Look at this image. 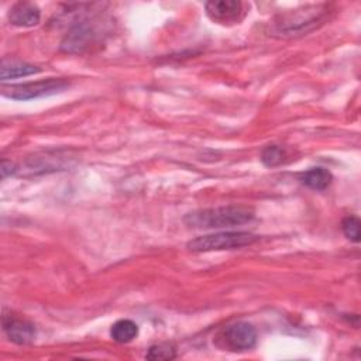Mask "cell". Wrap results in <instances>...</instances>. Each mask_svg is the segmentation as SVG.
<instances>
[{
	"instance_id": "1",
	"label": "cell",
	"mask_w": 361,
	"mask_h": 361,
	"mask_svg": "<svg viewBox=\"0 0 361 361\" xmlns=\"http://www.w3.org/2000/svg\"><path fill=\"white\" fill-rule=\"evenodd\" d=\"M254 219V210L243 204H228L200 209L188 213L183 223L195 228H221L248 223Z\"/></svg>"
},
{
	"instance_id": "2",
	"label": "cell",
	"mask_w": 361,
	"mask_h": 361,
	"mask_svg": "<svg viewBox=\"0 0 361 361\" xmlns=\"http://www.w3.org/2000/svg\"><path fill=\"white\" fill-rule=\"evenodd\" d=\"M258 240V235L248 231H221L200 235L190 240L186 247L195 252H209L221 250H235L250 245Z\"/></svg>"
},
{
	"instance_id": "3",
	"label": "cell",
	"mask_w": 361,
	"mask_h": 361,
	"mask_svg": "<svg viewBox=\"0 0 361 361\" xmlns=\"http://www.w3.org/2000/svg\"><path fill=\"white\" fill-rule=\"evenodd\" d=\"M69 87V82L61 78H48L44 80L10 85L1 87V94L14 100H30L38 99L42 96H51L59 92H63Z\"/></svg>"
},
{
	"instance_id": "4",
	"label": "cell",
	"mask_w": 361,
	"mask_h": 361,
	"mask_svg": "<svg viewBox=\"0 0 361 361\" xmlns=\"http://www.w3.org/2000/svg\"><path fill=\"white\" fill-rule=\"evenodd\" d=\"M100 32L94 21L82 20L76 23L61 42V49L68 54H82L97 42Z\"/></svg>"
},
{
	"instance_id": "5",
	"label": "cell",
	"mask_w": 361,
	"mask_h": 361,
	"mask_svg": "<svg viewBox=\"0 0 361 361\" xmlns=\"http://www.w3.org/2000/svg\"><path fill=\"white\" fill-rule=\"evenodd\" d=\"M219 345L227 348L228 351H245L255 345L257 331L252 324L245 322H238L227 326L219 334Z\"/></svg>"
},
{
	"instance_id": "6",
	"label": "cell",
	"mask_w": 361,
	"mask_h": 361,
	"mask_svg": "<svg viewBox=\"0 0 361 361\" xmlns=\"http://www.w3.org/2000/svg\"><path fill=\"white\" fill-rule=\"evenodd\" d=\"M207 17L221 25L238 24L244 16V4L235 0H213L204 4Z\"/></svg>"
},
{
	"instance_id": "7",
	"label": "cell",
	"mask_w": 361,
	"mask_h": 361,
	"mask_svg": "<svg viewBox=\"0 0 361 361\" xmlns=\"http://www.w3.org/2000/svg\"><path fill=\"white\" fill-rule=\"evenodd\" d=\"M3 329L7 337L16 344H28L35 338V326L17 316H4Z\"/></svg>"
},
{
	"instance_id": "8",
	"label": "cell",
	"mask_w": 361,
	"mask_h": 361,
	"mask_svg": "<svg viewBox=\"0 0 361 361\" xmlns=\"http://www.w3.org/2000/svg\"><path fill=\"white\" fill-rule=\"evenodd\" d=\"M39 8L34 3L20 1L10 8L8 18L11 24L18 27H32L39 21Z\"/></svg>"
},
{
	"instance_id": "9",
	"label": "cell",
	"mask_w": 361,
	"mask_h": 361,
	"mask_svg": "<svg viewBox=\"0 0 361 361\" xmlns=\"http://www.w3.org/2000/svg\"><path fill=\"white\" fill-rule=\"evenodd\" d=\"M299 179L305 186H307L310 189L323 190L331 183L333 176L326 168L317 166V168H312V169L300 173Z\"/></svg>"
},
{
	"instance_id": "10",
	"label": "cell",
	"mask_w": 361,
	"mask_h": 361,
	"mask_svg": "<svg viewBox=\"0 0 361 361\" xmlns=\"http://www.w3.org/2000/svg\"><path fill=\"white\" fill-rule=\"evenodd\" d=\"M39 71L41 69L38 66H34L27 62L3 61L0 76H1V80H8V79H16V78H23V76H28L32 73H38Z\"/></svg>"
},
{
	"instance_id": "11",
	"label": "cell",
	"mask_w": 361,
	"mask_h": 361,
	"mask_svg": "<svg viewBox=\"0 0 361 361\" xmlns=\"http://www.w3.org/2000/svg\"><path fill=\"white\" fill-rule=\"evenodd\" d=\"M110 336L116 343H130L138 336V326L128 319L117 320L110 330Z\"/></svg>"
},
{
	"instance_id": "12",
	"label": "cell",
	"mask_w": 361,
	"mask_h": 361,
	"mask_svg": "<svg viewBox=\"0 0 361 361\" xmlns=\"http://www.w3.org/2000/svg\"><path fill=\"white\" fill-rule=\"evenodd\" d=\"M286 158V151L281 145H268L261 152V161L265 166L281 165Z\"/></svg>"
},
{
	"instance_id": "13",
	"label": "cell",
	"mask_w": 361,
	"mask_h": 361,
	"mask_svg": "<svg viewBox=\"0 0 361 361\" xmlns=\"http://www.w3.org/2000/svg\"><path fill=\"white\" fill-rule=\"evenodd\" d=\"M175 347L169 343H161L149 347L147 353L148 360H172L175 358Z\"/></svg>"
},
{
	"instance_id": "14",
	"label": "cell",
	"mask_w": 361,
	"mask_h": 361,
	"mask_svg": "<svg viewBox=\"0 0 361 361\" xmlns=\"http://www.w3.org/2000/svg\"><path fill=\"white\" fill-rule=\"evenodd\" d=\"M341 228H343L344 235L348 240H351L354 243L360 241L361 234H360V220H358V217H355V216L344 217L343 221H341Z\"/></svg>"
},
{
	"instance_id": "15",
	"label": "cell",
	"mask_w": 361,
	"mask_h": 361,
	"mask_svg": "<svg viewBox=\"0 0 361 361\" xmlns=\"http://www.w3.org/2000/svg\"><path fill=\"white\" fill-rule=\"evenodd\" d=\"M16 169H14V164L8 162V161H3L1 162V175L3 178L7 176V173H13Z\"/></svg>"
}]
</instances>
